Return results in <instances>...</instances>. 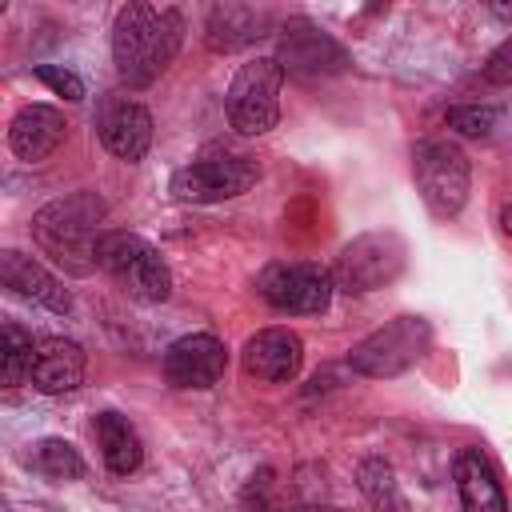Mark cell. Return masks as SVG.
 Returning <instances> with one entry per match:
<instances>
[{"label": "cell", "mask_w": 512, "mask_h": 512, "mask_svg": "<svg viewBox=\"0 0 512 512\" xmlns=\"http://www.w3.org/2000/svg\"><path fill=\"white\" fill-rule=\"evenodd\" d=\"M184 20L176 8L124 4L112 24V60L116 76L128 88H148L180 52Z\"/></svg>", "instance_id": "cell-1"}, {"label": "cell", "mask_w": 512, "mask_h": 512, "mask_svg": "<svg viewBox=\"0 0 512 512\" xmlns=\"http://www.w3.org/2000/svg\"><path fill=\"white\" fill-rule=\"evenodd\" d=\"M100 220H104V200L84 188V192H72L64 200L44 204L32 216V240L64 272L88 276L96 268V240L104 236Z\"/></svg>", "instance_id": "cell-2"}, {"label": "cell", "mask_w": 512, "mask_h": 512, "mask_svg": "<svg viewBox=\"0 0 512 512\" xmlns=\"http://www.w3.org/2000/svg\"><path fill=\"white\" fill-rule=\"evenodd\" d=\"M96 268L116 280L140 304H164L172 296V272L160 252L136 232H104L96 240Z\"/></svg>", "instance_id": "cell-3"}, {"label": "cell", "mask_w": 512, "mask_h": 512, "mask_svg": "<svg viewBox=\"0 0 512 512\" xmlns=\"http://www.w3.org/2000/svg\"><path fill=\"white\" fill-rule=\"evenodd\" d=\"M280 84H284V68L276 64V56H260V60H248L236 68V76L224 92V108L240 136H264L276 128Z\"/></svg>", "instance_id": "cell-4"}, {"label": "cell", "mask_w": 512, "mask_h": 512, "mask_svg": "<svg viewBox=\"0 0 512 512\" xmlns=\"http://www.w3.org/2000/svg\"><path fill=\"white\" fill-rule=\"evenodd\" d=\"M428 344H432V328L424 316H396L348 352V368L368 380H388L408 372L428 352Z\"/></svg>", "instance_id": "cell-5"}, {"label": "cell", "mask_w": 512, "mask_h": 512, "mask_svg": "<svg viewBox=\"0 0 512 512\" xmlns=\"http://www.w3.org/2000/svg\"><path fill=\"white\" fill-rule=\"evenodd\" d=\"M412 176L416 188L424 196V204L432 208V216L448 220L468 204V188H472V168L468 156L448 144V140H420L412 148Z\"/></svg>", "instance_id": "cell-6"}, {"label": "cell", "mask_w": 512, "mask_h": 512, "mask_svg": "<svg viewBox=\"0 0 512 512\" xmlns=\"http://www.w3.org/2000/svg\"><path fill=\"white\" fill-rule=\"evenodd\" d=\"M404 260H408V248L396 232H364L340 248L336 268H332V284L340 292H356V296L376 292L404 272Z\"/></svg>", "instance_id": "cell-7"}, {"label": "cell", "mask_w": 512, "mask_h": 512, "mask_svg": "<svg viewBox=\"0 0 512 512\" xmlns=\"http://www.w3.org/2000/svg\"><path fill=\"white\" fill-rule=\"evenodd\" d=\"M332 272L312 260H276L256 276V292L288 316H316L332 300Z\"/></svg>", "instance_id": "cell-8"}, {"label": "cell", "mask_w": 512, "mask_h": 512, "mask_svg": "<svg viewBox=\"0 0 512 512\" xmlns=\"http://www.w3.org/2000/svg\"><path fill=\"white\" fill-rule=\"evenodd\" d=\"M260 180V164L248 156H204L172 172L168 192L180 204H220L244 196Z\"/></svg>", "instance_id": "cell-9"}, {"label": "cell", "mask_w": 512, "mask_h": 512, "mask_svg": "<svg viewBox=\"0 0 512 512\" xmlns=\"http://www.w3.org/2000/svg\"><path fill=\"white\" fill-rule=\"evenodd\" d=\"M276 64L284 68V76L296 80H316V76H336L348 68V52L312 20L296 16L280 28L276 40Z\"/></svg>", "instance_id": "cell-10"}, {"label": "cell", "mask_w": 512, "mask_h": 512, "mask_svg": "<svg viewBox=\"0 0 512 512\" xmlns=\"http://www.w3.org/2000/svg\"><path fill=\"white\" fill-rule=\"evenodd\" d=\"M228 368V352L212 332H192L168 344L164 376L172 388H212Z\"/></svg>", "instance_id": "cell-11"}, {"label": "cell", "mask_w": 512, "mask_h": 512, "mask_svg": "<svg viewBox=\"0 0 512 512\" xmlns=\"http://www.w3.org/2000/svg\"><path fill=\"white\" fill-rule=\"evenodd\" d=\"M96 128H100L104 148H108L112 156L128 160V164L144 160L148 148H152V116H148L144 104H136V100H128V96L104 100Z\"/></svg>", "instance_id": "cell-12"}, {"label": "cell", "mask_w": 512, "mask_h": 512, "mask_svg": "<svg viewBox=\"0 0 512 512\" xmlns=\"http://www.w3.org/2000/svg\"><path fill=\"white\" fill-rule=\"evenodd\" d=\"M0 280H4V288L12 296H20L28 304H40V308H48L56 316L72 312V292L64 288V280L52 276L40 260H32V256H24L16 248L0 252Z\"/></svg>", "instance_id": "cell-13"}, {"label": "cell", "mask_w": 512, "mask_h": 512, "mask_svg": "<svg viewBox=\"0 0 512 512\" xmlns=\"http://www.w3.org/2000/svg\"><path fill=\"white\" fill-rule=\"evenodd\" d=\"M304 364V344L292 328H260L244 344V372L264 384H288L296 380Z\"/></svg>", "instance_id": "cell-14"}, {"label": "cell", "mask_w": 512, "mask_h": 512, "mask_svg": "<svg viewBox=\"0 0 512 512\" xmlns=\"http://www.w3.org/2000/svg\"><path fill=\"white\" fill-rule=\"evenodd\" d=\"M68 136V120L60 108L52 104H24L12 124H8V148L24 160V164H36V160H48Z\"/></svg>", "instance_id": "cell-15"}, {"label": "cell", "mask_w": 512, "mask_h": 512, "mask_svg": "<svg viewBox=\"0 0 512 512\" xmlns=\"http://www.w3.org/2000/svg\"><path fill=\"white\" fill-rule=\"evenodd\" d=\"M268 12L264 8H252V4H212L208 8V20H204V44L220 56L228 52H240L248 44H256L264 32H268Z\"/></svg>", "instance_id": "cell-16"}, {"label": "cell", "mask_w": 512, "mask_h": 512, "mask_svg": "<svg viewBox=\"0 0 512 512\" xmlns=\"http://www.w3.org/2000/svg\"><path fill=\"white\" fill-rule=\"evenodd\" d=\"M84 348L76 340H64V336H44L36 340V360H32V384L44 392V396H60V392H72L84 384Z\"/></svg>", "instance_id": "cell-17"}, {"label": "cell", "mask_w": 512, "mask_h": 512, "mask_svg": "<svg viewBox=\"0 0 512 512\" xmlns=\"http://www.w3.org/2000/svg\"><path fill=\"white\" fill-rule=\"evenodd\" d=\"M452 472H456V492L464 512H508V496L480 448H460Z\"/></svg>", "instance_id": "cell-18"}, {"label": "cell", "mask_w": 512, "mask_h": 512, "mask_svg": "<svg viewBox=\"0 0 512 512\" xmlns=\"http://www.w3.org/2000/svg\"><path fill=\"white\" fill-rule=\"evenodd\" d=\"M96 440H100V456H104L112 476H132L140 468L144 444H140L136 428L120 412H100L96 416Z\"/></svg>", "instance_id": "cell-19"}, {"label": "cell", "mask_w": 512, "mask_h": 512, "mask_svg": "<svg viewBox=\"0 0 512 512\" xmlns=\"http://www.w3.org/2000/svg\"><path fill=\"white\" fill-rule=\"evenodd\" d=\"M356 484L364 492V500L372 504V512H408V496L400 492V480L392 472L388 460L368 456L356 464Z\"/></svg>", "instance_id": "cell-20"}, {"label": "cell", "mask_w": 512, "mask_h": 512, "mask_svg": "<svg viewBox=\"0 0 512 512\" xmlns=\"http://www.w3.org/2000/svg\"><path fill=\"white\" fill-rule=\"evenodd\" d=\"M28 464H32L40 476H48V480H76V476L84 472L80 452H76L68 440H60V436L36 440L32 452H28Z\"/></svg>", "instance_id": "cell-21"}, {"label": "cell", "mask_w": 512, "mask_h": 512, "mask_svg": "<svg viewBox=\"0 0 512 512\" xmlns=\"http://www.w3.org/2000/svg\"><path fill=\"white\" fill-rule=\"evenodd\" d=\"M32 360H36L32 332H24L20 324H4V332H0V380L8 388H16L24 376H32Z\"/></svg>", "instance_id": "cell-22"}, {"label": "cell", "mask_w": 512, "mask_h": 512, "mask_svg": "<svg viewBox=\"0 0 512 512\" xmlns=\"http://www.w3.org/2000/svg\"><path fill=\"white\" fill-rule=\"evenodd\" d=\"M444 120H448V128H456L460 136H488V132L496 128L500 112H496L492 104H456V108L444 112Z\"/></svg>", "instance_id": "cell-23"}, {"label": "cell", "mask_w": 512, "mask_h": 512, "mask_svg": "<svg viewBox=\"0 0 512 512\" xmlns=\"http://www.w3.org/2000/svg\"><path fill=\"white\" fill-rule=\"evenodd\" d=\"M32 72H36V80L48 84L56 96H64V100H84V80H80L76 72L60 68V64H36Z\"/></svg>", "instance_id": "cell-24"}, {"label": "cell", "mask_w": 512, "mask_h": 512, "mask_svg": "<svg viewBox=\"0 0 512 512\" xmlns=\"http://www.w3.org/2000/svg\"><path fill=\"white\" fill-rule=\"evenodd\" d=\"M484 80L488 84H512V36L484 60Z\"/></svg>", "instance_id": "cell-25"}, {"label": "cell", "mask_w": 512, "mask_h": 512, "mask_svg": "<svg viewBox=\"0 0 512 512\" xmlns=\"http://www.w3.org/2000/svg\"><path fill=\"white\" fill-rule=\"evenodd\" d=\"M268 512H344V508H332V504H292V508H268Z\"/></svg>", "instance_id": "cell-26"}, {"label": "cell", "mask_w": 512, "mask_h": 512, "mask_svg": "<svg viewBox=\"0 0 512 512\" xmlns=\"http://www.w3.org/2000/svg\"><path fill=\"white\" fill-rule=\"evenodd\" d=\"M488 12L500 16V20H512V4H488Z\"/></svg>", "instance_id": "cell-27"}]
</instances>
